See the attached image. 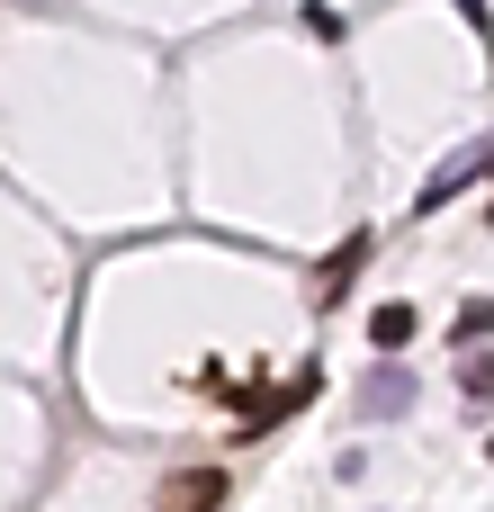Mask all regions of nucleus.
<instances>
[{
  "instance_id": "5",
  "label": "nucleus",
  "mask_w": 494,
  "mask_h": 512,
  "mask_svg": "<svg viewBox=\"0 0 494 512\" xmlns=\"http://www.w3.org/2000/svg\"><path fill=\"white\" fill-rule=\"evenodd\" d=\"M369 342H378V351H405V342H414V306H378V315H369Z\"/></svg>"
},
{
  "instance_id": "3",
  "label": "nucleus",
  "mask_w": 494,
  "mask_h": 512,
  "mask_svg": "<svg viewBox=\"0 0 494 512\" xmlns=\"http://www.w3.org/2000/svg\"><path fill=\"white\" fill-rule=\"evenodd\" d=\"M477 171H486V144H468V153H459V162H450V171H441V180L423 189V216H432V207H450V198H459V189H468Z\"/></svg>"
},
{
  "instance_id": "2",
  "label": "nucleus",
  "mask_w": 494,
  "mask_h": 512,
  "mask_svg": "<svg viewBox=\"0 0 494 512\" xmlns=\"http://www.w3.org/2000/svg\"><path fill=\"white\" fill-rule=\"evenodd\" d=\"M360 261H369V234H351V243H342V252L315 270V306H342V288L360 279Z\"/></svg>"
},
{
  "instance_id": "1",
  "label": "nucleus",
  "mask_w": 494,
  "mask_h": 512,
  "mask_svg": "<svg viewBox=\"0 0 494 512\" xmlns=\"http://www.w3.org/2000/svg\"><path fill=\"white\" fill-rule=\"evenodd\" d=\"M216 504H225V477L216 468H189V477L162 486V512H216Z\"/></svg>"
},
{
  "instance_id": "6",
  "label": "nucleus",
  "mask_w": 494,
  "mask_h": 512,
  "mask_svg": "<svg viewBox=\"0 0 494 512\" xmlns=\"http://www.w3.org/2000/svg\"><path fill=\"white\" fill-rule=\"evenodd\" d=\"M414 396V378H369V414H396Z\"/></svg>"
},
{
  "instance_id": "4",
  "label": "nucleus",
  "mask_w": 494,
  "mask_h": 512,
  "mask_svg": "<svg viewBox=\"0 0 494 512\" xmlns=\"http://www.w3.org/2000/svg\"><path fill=\"white\" fill-rule=\"evenodd\" d=\"M315 387H324V378H315V369H306V378H288V387H279V396H261V414H252V432H270V423H288V414H297V405H306V396H315Z\"/></svg>"
},
{
  "instance_id": "7",
  "label": "nucleus",
  "mask_w": 494,
  "mask_h": 512,
  "mask_svg": "<svg viewBox=\"0 0 494 512\" xmlns=\"http://www.w3.org/2000/svg\"><path fill=\"white\" fill-rule=\"evenodd\" d=\"M459 9H468V18H486V0H459Z\"/></svg>"
}]
</instances>
